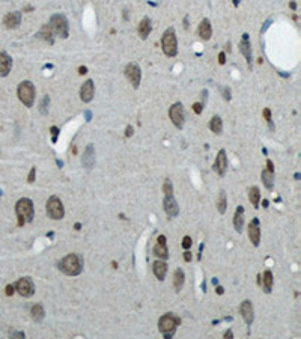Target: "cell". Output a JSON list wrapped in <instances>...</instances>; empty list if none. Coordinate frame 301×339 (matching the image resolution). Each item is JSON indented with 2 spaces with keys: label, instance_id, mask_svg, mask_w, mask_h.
<instances>
[{
  "label": "cell",
  "instance_id": "cell-37",
  "mask_svg": "<svg viewBox=\"0 0 301 339\" xmlns=\"http://www.w3.org/2000/svg\"><path fill=\"white\" fill-rule=\"evenodd\" d=\"M50 131H51V136H53V137H51V140H53V143H56V142H57V136H59V133H60V131H59V128H57V127H51V130H50Z\"/></svg>",
  "mask_w": 301,
  "mask_h": 339
},
{
  "label": "cell",
  "instance_id": "cell-4",
  "mask_svg": "<svg viewBox=\"0 0 301 339\" xmlns=\"http://www.w3.org/2000/svg\"><path fill=\"white\" fill-rule=\"evenodd\" d=\"M50 27V30L60 36L62 39H66V38L69 36V24H68V20L63 14H53L50 17V21L47 24Z\"/></svg>",
  "mask_w": 301,
  "mask_h": 339
},
{
  "label": "cell",
  "instance_id": "cell-1",
  "mask_svg": "<svg viewBox=\"0 0 301 339\" xmlns=\"http://www.w3.org/2000/svg\"><path fill=\"white\" fill-rule=\"evenodd\" d=\"M83 256L79 253H69L59 262V270L66 276H79L83 271Z\"/></svg>",
  "mask_w": 301,
  "mask_h": 339
},
{
  "label": "cell",
  "instance_id": "cell-47",
  "mask_svg": "<svg viewBox=\"0 0 301 339\" xmlns=\"http://www.w3.org/2000/svg\"><path fill=\"white\" fill-rule=\"evenodd\" d=\"M224 338H234V332L232 330H226L224 332Z\"/></svg>",
  "mask_w": 301,
  "mask_h": 339
},
{
  "label": "cell",
  "instance_id": "cell-13",
  "mask_svg": "<svg viewBox=\"0 0 301 339\" xmlns=\"http://www.w3.org/2000/svg\"><path fill=\"white\" fill-rule=\"evenodd\" d=\"M93 95H95V85H93V80L89 79L80 88V100L83 103H90L93 100Z\"/></svg>",
  "mask_w": 301,
  "mask_h": 339
},
{
  "label": "cell",
  "instance_id": "cell-36",
  "mask_svg": "<svg viewBox=\"0 0 301 339\" xmlns=\"http://www.w3.org/2000/svg\"><path fill=\"white\" fill-rule=\"evenodd\" d=\"M193 246V241H191V238L190 237H188V235H185L184 238H182V247L187 250V249H190Z\"/></svg>",
  "mask_w": 301,
  "mask_h": 339
},
{
  "label": "cell",
  "instance_id": "cell-45",
  "mask_svg": "<svg viewBox=\"0 0 301 339\" xmlns=\"http://www.w3.org/2000/svg\"><path fill=\"white\" fill-rule=\"evenodd\" d=\"M267 169L271 170V172H276V170H274V164H273L271 160H267Z\"/></svg>",
  "mask_w": 301,
  "mask_h": 339
},
{
  "label": "cell",
  "instance_id": "cell-43",
  "mask_svg": "<svg viewBox=\"0 0 301 339\" xmlns=\"http://www.w3.org/2000/svg\"><path fill=\"white\" fill-rule=\"evenodd\" d=\"M218 63H220V65H224V63H226V54H224V51H221V53L218 54Z\"/></svg>",
  "mask_w": 301,
  "mask_h": 339
},
{
  "label": "cell",
  "instance_id": "cell-15",
  "mask_svg": "<svg viewBox=\"0 0 301 339\" xmlns=\"http://www.w3.org/2000/svg\"><path fill=\"white\" fill-rule=\"evenodd\" d=\"M214 170L220 176H224L226 175V170H228V157H226V151L224 149H220L218 151L215 163H214Z\"/></svg>",
  "mask_w": 301,
  "mask_h": 339
},
{
  "label": "cell",
  "instance_id": "cell-12",
  "mask_svg": "<svg viewBox=\"0 0 301 339\" xmlns=\"http://www.w3.org/2000/svg\"><path fill=\"white\" fill-rule=\"evenodd\" d=\"M247 232H248V238H250L251 244H253L254 247H257L259 243H260V226H259V220H257V219H253V220L248 223Z\"/></svg>",
  "mask_w": 301,
  "mask_h": 339
},
{
  "label": "cell",
  "instance_id": "cell-23",
  "mask_svg": "<svg viewBox=\"0 0 301 339\" xmlns=\"http://www.w3.org/2000/svg\"><path fill=\"white\" fill-rule=\"evenodd\" d=\"M197 33L199 36L202 38V39L208 41L211 39V36H212V27H211V21L208 18H203L199 24V29H197Z\"/></svg>",
  "mask_w": 301,
  "mask_h": 339
},
{
  "label": "cell",
  "instance_id": "cell-42",
  "mask_svg": "<svg viewBox=\"0 0 301 339\" xmlns=\"http://www.w3.org/2000/svg\"><path fill=\"white\" fill-rule=\"evenodd\" d=\"M223 95H224V100H231V89L229 88H223Z\"/></svg>",
  "mask_w": 301,
  "mask_h": 339
},
{
  "label": "cell",
  "instance_id": "cell-16",
  "mask_svg": "<svg viewBox=\"0 0 301 339\" xmlns=\"http://www.w3.org/2000/svg\"><path fill=\"white\" fill-rule=\"evenodd\" d=\"M239 51L241 54L245 57L247 63H248V68H251V62H253V56H251V44L248 41V33H244L241 41H239Z\"/></svg>",
  "mask_w": 301,
  "mask_h": 339
},
{
  "label": "cell",
  "instance_id": "cell-29",
  "mask_svg": "<svg viewBox=\"0 0 301 339\" xmlns=\"http://www.w3.org/2000/svg\"><path fill=\"white\" fill-rule=\"evenodd\" d=\"M209 128H211L212 133L221 134V131H223V121H221V118L218 115H214L212 116V119L209 121Z\"/></svg>",
  "mask_w": 301,
  "mask_h": 339
},
{
  "label": "cell",
  "instance_id": "cell-54",
  "mask_svg": "<svg viewBox=\"0 0 301 339\" xmlns=\"http://www.w3.org/2000/svg\"><path fill=\"white\" fill-rule=\"evenodd\" d=\"M234 5H235V6H238V5H239V0H234Z\"/></svg>",
  "mask_w": 301,
  "mask_h": 339
},
{
  "label": "cell",
  "instance_id": "cell-46",
  "mask_svg": "<svg viewBox=\"0 0 301 339\" xmlns=\"http://www.w3.org/2000/svg\"><path fill=\"white\" fill-rule=\"evenodd\" d=\"M86 72H87V68H86V66H80V68H79V74H80V75H85Z\"/></svg>",
  "mask_w": 301,
  "mask_h": 339
},
{
  "label": "cell",
  "instance_id": "cell-35",
  "mask_svg": "<svg viewBox=\"0 0 301 339\" xmlns=\"http://www.w3.org/2000/svg\"><path fill=\"white\" fill-rule=\"evenodd\" d=\"M263 116H265V121L268 122L270 128L274 130V124H273V119H271V110L270 109H263Z\"/></svg>",
  "mask_w": 301,
  "mask_h": 339
},
{
  "label": "cell",
  "instance_id": "cell-52",
  "mask_svg": "<svg viewBox=\"0 0 301 339\" xmlns=\"http://www.w3.org/2000/svg\"><path fill=\"white\" fill-rule=\"evenodd\" d=\"M80 228H82V225L80 223H75V231H80Z\"/></svg>",
  "mask_w": 301,
  "mask_h": 339
},
{
  "label": "cell",
  "instance_id": "cell-41",
  "mask_svg": "<svg viewBox=\"0 0 301 339\" xmlns=\"http://www.w3.org/2000/svg\"><path fill=\"white\" fill-rule=\"evenodd\" d=\"M133 134H134V128H133V125H128L125 128V137H131Z\"/></svg>",
  "mask_w": 301,
  "mask_h": 339
},
{
  "label": "cell",
  "instance_id": "cell-53",
  "mask_svg": "<svg viewBox=\"0 0 301 339\" xmlns=\"http://www.w3.org/2000/svg\"><path fill=\"white\" fill-rule=\"evenodd\" d=\"M124 18H125V20H128V11H127V9L124 11Z\"/></svg>",
  "mask_w": 301,
  "mask_h": 339
},
{
  "label": "cell",
  "instance_id": "cell-14",
  "mask_svg": "<svg viewBox=\"0 0 301 339\" xmlns=\"http://www.w3.org/2000/svg\"><path fill=\"white\" fill-rule=\"evenodd\" d=\"M154 255L160 259H167L169 258V249H167V238L164 235H160L157 238V243L154 246Z\"/></svg>",
  "mask_w": 301,
  "mask_h": 339
},
{
  "label": "cell",
  "instance_id": "cell-30",
  "mask_svg": "<svg viewBox=\"0 0 301 339\" xmlns=\"http://www.w3.org/2000/svg\"><path fill=\"white\" fill-rule=\"evenodd\" d=\"M259 199H260V192H259V187L253 185L250 190H248V201L251 202V205L254 208L259 207Z\"/></svg>",
  "mask_w": 301,
  "mask_h": 339
},
{
  "label": "cell",
  "instance_id": "cell-19",
  "mask_svg": "<svg viewBox=\"0 0 301 339\" xmlns=\"http://www.w3.org/2000/svg\"><path fill=\"white\" fill-rule=\"evenodd\" d=\"M3 24L6 29H17L21 24V12L20 11H14L5 15L3 18Z\"/></svg>",
  "mask_w": 301,
  "mask_h": 339
},
{
  "label": "cell",
  "instance_id": "cell-39",
  "mask_svg": "<svg viewBox=\"0 0 301 339\" xmlns=\"http://www.w3.org/2000/svg\"><path fill=\"white\" fill-rule=\"evenodd\" d=\"M35 175H36V167H32L30 169V173H29V178H27V181L32 184V182H35Z\"/></svg>",
  "mask_w": 301,
  "mask_h": 339
},
{
  "label": "cell",
  "instance_id": "cell-40",
  "mask_svg": "<svg viewBox=\"0 0 301 339\" xmlns=\"http://www.w3.org/2000/svg\"><path fill=\"white\" fill-rule=\"evenodd\" d=\"M184 259H185V262H190V261L193 259V253H191L190 250H188V249L184 252Z\"/></svg>",
  "mask_w": 301,
  "mask_h": 339
},
{
  "label": "cell",
  "instance_id": "cell-17",
  "mask_svg": "<svg viewBox=\"0 0 301 339\" xmlns=\"http://www.w3.org/2000/svg\"><path fill=\"white\" fill-rule=\"evenodd\" d=\"M95 160H96V158H95V148H93L92 143H89V145L86 146V149H85L83 157H82V164H83L85 169L90 170V169H93V166H95Z\"/></svg>",
  "mask_w": 301,
  "mask_h": 339
},
{
  "label": "cell",
  "instance_id": "cell-18",
  "mask_svg": "<svg viewBox=\"0 0 301 339\" xmlns=\"http://www.w3.org/2000/svg\"><path fill=\"white\" fill-rule=\"evenodd\" d=\"M239 312H241V317L244 318L245 324L247 326H251L253 324V320H254V311H253V305L250 300H244L241 306H239Z\"/></svg>",
  "mask_w": 301,
  "mask_h": 339
},
{
  "label": "cell",
  "instance_id": "cell-27",
  "mask_svg": "<svg viewBox=\"0 0 301 339\" xmlns=\"http://www.w3.org/2000/svg\"><path fill=\"white\" fill-rule=\"evenodd\" d=\"M274 178H276V172H271L268 169H263L262 170V182L265 185L268 190H273L274 187Z\"/></svg>",
  "mask_w": 301,
  "mask_h": 339
},
{
  "label": "cell",
  "instance_id": "cell-20",
  "mask_svg": "<svg viewBox=\"0 0 301 339\" xmlns=\"http://www.w3.org/2000/svg\"><path fill=\"white\" fill-rule=\"evenodd\" d=\"M12 69V59L6 51H0V75L6 77Z\"/></svg>",
  "mask_w": 301,
  "mask_h": 339
},
{
  "label": "cell",
  "instance_id": "cell-28",
  "mask_svg": "<svg viewBox=\"0 0 301 339\" xmlns=\"http://www.w3.org/2000/svg\"><path fill=\"white\" fill-rule=\"evenodd\" d=\"M30 315H32L33 321L41 323V321L44 320V317H45V311H44L42 305H39V303L33 305V306H32V309H30Z\"/></svg>",
  "mask_w": 301,
  "mask_h": 339
},
{
  "label": "cell",
  "instance_id": "cell-2",
  "mask_svg": "<svg viewBox=\"0 0 301 339\" xmlns=\"http://www.w3.org/2000/svg\"><path fill=\"white\" fill-rule=\"evenodd\" d=\"M15 213H17L18 225L20 226L32 222L33 217H35V205H33V201L29 199V198L18 199L17 204H15Z\"/></svg>",
  "mask_w": 301,
  "mask_h": 339
},
{
  "label": "cell",
  "instance_id": "cell-22",
  "mask_svg": "<svg viewBox=\"0 0 301 339\" xmlns=\"http://www.w3.org/2000/svg\"><path fill=\"white\" fill-rule=\"evenodd\" d=\"M273 283H274V276H273V271L271 270H265L260 276V285L263 288V292L270 294L273 291Z\"/></svg>",
  "mask_w": 301,
  "mask_h": 339
},
{
  "label": "cell",
  "instance_id": "cell-24",
  "mask_svg": "<svg viewBox=\"0 0 301 339\" xmlns=\"http://www.w3.org/2000/svg\"><path fill=\"white\" fill-rule=\"evenodd\" d=\"M234 228L238 234L242 232V228H244V207L239 205L236 207L235 210V214H234Z\"/></svg>",
  "mask_w": 301,
  "mask_h": 339
},
{
  "label": "cell",
  "instance_id": "cell-10",
  "mask_svg": "<svg viewBox=\"0 0 301 339\" xmlns=\"http://www.w3.org/2000/svg\"><path fill=\"white\" fill-rule=\"evenodd\" d=\"M15 291L21 295V297H32L35 294V285L33 280L30 277H21L18 279V282L15 283Z\"/></svg>",
  "mask_w": 301,
  "mask_h": 339
},
{
  "label": "cell",
  "instance_id": "cell-51",
  "mask_svg": "<svg viewBox=\"0 0 301 339\" xmlns=\"http://www.w3.org/2000/svg\"><path fill=\"white\" fill-rule=\"evenodd\" d=\"M184 27H185V29H188V15L184 18Z\"/></svg>",
  "mask_w": 301,
  "mask_h": 339
},
{
  "label": "cell",
  "instance_id": "cell-48",
  "mask_svg": "<svg viewBox=\"0 0 301 339\" xmlns=\"http://www.w3.org/2000/svg\"><path fill=\"white\" fill-rule=\"evenodd\" d=\"M215 292H217V294H223V292H224V291H223V286H217V288H215Z\"/></svg>",
  "mask_w": 301,
  "mask_h": 339
},
{
  "label": "cell",
  "instance_id": "cell-50",
  "mask_svg": "<svg viewBox=\"0 0 301 339\" xmlns=\"http://www.w3.org/2000/svg\"><path fill=\"white\" fill-rule=\"evenodd\" d=\"M289 6H291V9H292V11H295V9H297V3H295V2H291V3H289Z\"/></svg>",
  "mask_w": 301,
  "mask_h": 339
},
{
  "label": "cell",
  "instance_id": "cell-8",
  "mask_svg": "<svg viewBox=\"0 0 301 339\" xmlns=\"http://www.w3.org/2000/svg\"><path fill=\"white\" fill-rule=\"evenodd\" d=\"M169 118L170 121L173 122V125L176 128H182L184 127V122H185V110H184V106L182 103H173L169 109Z\"/></svg>",
  "mask_w": 301,
  "mask_h": 339
},
{
  "label": "cell",
  "instance_id": "cell-21",
  "mask_svg": "<svg viewBox=\"0 0 301 339\" xmlns=\"http://www.w3.org/2000/svg\"><path fill=\"white\" fill-rule=\"evenodd\" d=\"M152 271H154L155 277H157L160 282H163V280L166 279V274H167V264H166V261H164V259L155 261V262L152 264Z\"/></svg>",
  "mask_w": 301,
  "mask_h": 339
},
{
  "label": "cell",
  "instance_id": "cell-7",
  "mask_svg": "<svg viewBox=\"0 0 301 339\" xmlns=\"http://www.w3.org/2000/svg\"><path fill=\"white\" fill-rule=\"evenodd\" d=\"M47 210V216L53 220H62L65 216V207L62 204V201L57 196H50L45 205Z\"/></svg>",
  "mask_w": 301,
  "mask_h": 339
},
{
  "label": "cell",
  "instance_id": "cell-33",
  "mask_svg": "<svg viewBox=\"0 0 301 339\" xmlns=\"http://www.w3.org/2000/svg\"><path fill=\"white\" fill-rule=\"evenodd\" d=\"M48 106H50V97L48 95H44L41 103H39V112L41 115H47L48 113Z\"/></svg>",
  "mask_w": 301,
  "mask_h": 339
},
{
  "label": "cell",
  "instance_id": "cell-6",
  "mask_svg": "<svg viewBox=\"0 0 301 339\" xmlns=\"http://www.w3.org/2000/svg\"><path fill=\"white\" fill-rule=\"evenodd\" d=\"M17 95L20 98V101L26 106V107H32L35 104V97H36V89L35 85L30 80H24L18 85L17 88Z\"/></svg>",
  "mask_w": 301,
  "mask_h": 339
},
{
  "label": "cell",
  "instance_id": "cell-26",
  "mask_svg": "<svg viewBox=\"0 0 301 339\" xmlns=\"http://www.w3.org/2000/svg\"><path fill=\"white\" fill-rule=\"evenodd\" d=\"M184 283H185V273H184L182 268H176L175 273H173V288H175V291L179 292L182 289Z\"/></svg>",
  "mask_w": 301,
  "mask_h": 339
},
{
  "label": "cell",
  "instance_id": "cell-49",
  "mask_svg": "<svg viewBox=\"0 0 301 339\" xmlns=\"http://www.w3.org/2000/svg\"><path fill=\"white\" fill-rule=\"evenodd\" d=\"M268 204H270V202H268L267 199H263V201H262V207H263V208H268Z\"/></svg>",
  "mask_w": 301,
  "mask_h": 339
},
{
  "label": "cell",
  "instance_id": "cell-5",
  "mask_svg": "<svg viewBox=\"0 0 301 339\" xmlns=\"http://www.w3.org/2000/svg\"><path fill=\"white\" fill-rule=\"evenodd\" d=\"M161 47L166 56L175 57L178 54V39H176V33L173 27H169L164 30L161 36Z\"/></svg>",
  "mask_w": 301,
  "mask_h": 339
},
{
  "label": "cell",
  "instance_id": "cell-11",
  "mask_svg": "<svg viewBox=\"0 0 301 339\" xmlns=\"http://www.w3.org/2000/svg\"><path fill=\"white\" fill-rule=\"evenodd\" d=\"M163 205H164V211H166V214H167V217H169V219H175V217H178V214H179V205H178L176 199L173 198V195H167V196H164Z\"/></svg>",
  "mask_w": 301,
  "mask_h": 339
},
{
  "label": "cell",
  "instance_id": "cell-9",
  "mask_svg": "<svg viewBox=\"0 0 301 339\" xmlns=\"http://www.w3.org/2000/svg\"><path fill=\"white\" fill-rule=\"evenodd\" d=\"M125 77L127 80L133 85L134 89H137L140 86V82H142V69L137 63H128L125 66Z\"/></svg>",
  "mask_w": 301,
  "mask_h": 339
},
{
  "label": "cell",
  "instance_id": "cell-3",
  "mask_svg": "<svg viewBox=\"0 0 301 339\" xmlns=\"http://www.w3.org/2000/svg\"><path fill=\"white\" fill-rule=\"evenodd\" d=\"M179 324H181V318L178 315L169 312V314H164L163 317H160V320H158V330L163 335V338L170 339V338H173V335H175V332H176V329H178Z\"/></svg>",
  "mask_w": 301,
  "mask_h": 339
},
{
  "label": "cell",
  "instance_id": "cell-44",
  "mask_svg": "<svg viewBox=\"0 0 301 339\" xmlns=\"http://www.w3.org/2000/svg\"><path fill=\"white\" fill-rule=\"evenodd\" d=\"M5 292H6V295H12V294L15 292V286H14V285H8Z\"/></svg>",
  "mask_w": 301,
  "mask_h": 339
},
{
  "label": "cell",
  "instance_id": "cell-31",
  "mask_svg": "<svg viewBox=\"0 0 301 339\" xmlns=\"http://www.w3.org/2000/svg\"><path fill=\"white\" fill-rule=\"evenodd\" d=\"M226 210H228V198H226V193L221 190L218 195V199H217V211L220 214H224Z\"/></svg>",
  "mask_w": 301,
  "mask_h": 339
},
{
  "label": "cell",
  "instance_id": "cell-32",
  "mask_svg": "<svg viewBox=\"0 0 301 339\" xmlns=\"http://www.w3.org/2000/svg\"><path fill=\"white\" fill-rule=\"evenodd\" d=\"M36 36H39L41 39L47 41L48 44H53V42H54V39H53V32L50 30V27H48L47 24L41 29V32H38V35H36Z\"/></svg>",
  "mask_w": 301,
  "mask_h": 339
},
{
  "label": "cell",
  "instance_id": "cell-34",
  "mask_svg": "<svg viewBox=\"0 0 301 339\" xmlns=\"http://www.w3.org/2000/svg\"><path fill=\"white\" fill-rule=\"evenodd\" d=\"M163 192H164V196H167V195H173V184H172V181L167 178V179H164V184H163Z\"/></svg>",
  "mask_w": 301,
  "mask_h": 339
},
{
  "label": "cell",
  "instance_id": "cell-38",
  "mask_svg": "<svg viewBox=\"0 0 301 339\" xmlns=\"http://www.w3.org/2000/svg\"><path fill=\"white\" fill-rule=\"evenodd\" d=\"M193 110H194L196 115H200L202 110H203V104H202V103H194V104H193Z\"/></svg>",
  "mask_w": 301,
  "mask_h": 339
},
{
  "label": "cell",
  "instance_id": "cell-25",
  "mask_svg": "<svg viewBox=\"0 0 301 339\" xmlns=\"http://www.w3.org/2000/svg\"><path fill=\"white\" fill-rule=\"evenodd\" d=\"M150 30H152V23H150V20L148 17L142 18V21L139 24V29H137L139 36L142 38V39H146V38L150 35Z\"/></svg>",
  "mask_w": 301,
  "mask_h": 339
}]
</instances>
